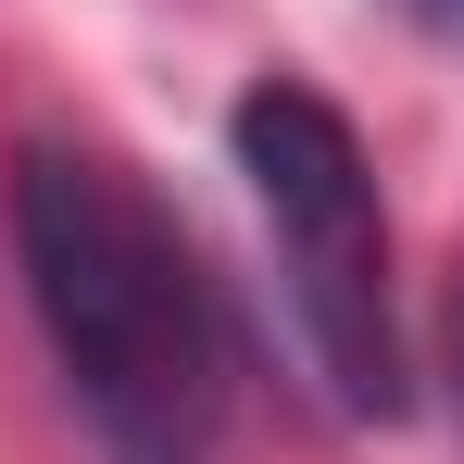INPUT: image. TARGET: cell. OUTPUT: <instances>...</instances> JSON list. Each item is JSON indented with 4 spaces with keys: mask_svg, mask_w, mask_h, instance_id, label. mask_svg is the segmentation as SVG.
<instances>
[{
    "mask_svg": "<svg viewBox=\"0 0 464 464\" xmlns=\"http://www.w3.org/2000/svg\"><path fill=\"white\" fill-rule=\"evenodd\" d=\"M452 389H464V314H452Z\"/></svg>",
    "mask_w": 464,
    "mask_h": 464,
    "instance_id": "obj_4",
    "label": "cell"
},
{
    "mask_svg": "<svg viewBox=\"0 0 464 464\" xmlns=\"http://www.w3.org/2000/svg\"><path fill=\"white\" fill-rule=\"evenodd\" d=\"M13 264L38 339L113 464H214L227 440V314L188 227L88 139L13 151Z\"/></svg>",
    "mask_w": 464,
    "mask_h": 464,
    "instance_id": "obj_1",
    "label": "cell"
},
{
    "mask_svg": "<svg viewBox=\"0 0 464 464\" xmlns=\"http://www.w3.org/2000/svg\"><path fill=\"white\" fill-rule=\"evenodd\" d=\"M227 139H238V176H251V214L276 238V276H289L314 377L339 389L352 414H401L389 201H377V163L352 139V113H339L314 76H264V88H238Z\"/></svg>",
    "mask_w": 464,
    "mask_h": 464,
    "instance_id": "obj_2",
    "label": "cell"
},
{
    "mask_svg": "<svg viewBox=\"0 0 464 464\" xmlns=\"http://www.w3.org/2000/svg\"><path fill=\"white\" fill-rule=\"evenodd\" d=\"M414 13H440V25H464V0H414Z\"/></svg>",
    "mask_w": 464,
    "mask_h": 464,
    "instance_id": "obj_3",
    "label": "cell"
}]
</instances>
